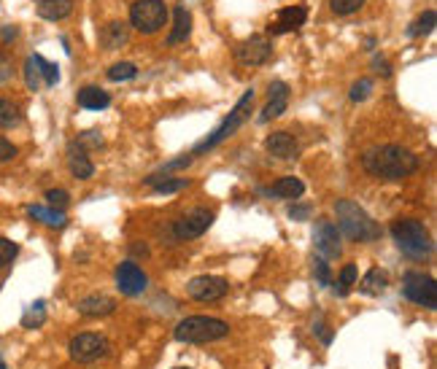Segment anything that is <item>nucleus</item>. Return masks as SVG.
Returning a JSON list of instances; mask_svg holds the SVG:
<instances>
[{"label": "nucleus", "mask_w": 437, "mask_h": 369, "mask_svg": "<svg viewBox=\"0 0 437 369\" xmlns=\"http://www.w3.org/2000/svg\"><path fill=\"white\" fill-rule=\"evenodd\" d=\"M435 19L437 17H435V11H432V8H429V11H424V14H421V17H418L411 27H408V36H411V38H424V36H429V33L435 30Z\"/></svg>", "instance_id": "obj_27"}, {"label": "nucleus", "mask_w": 437, "mask_h": 369, "mask_svg": "<svg viewBox=\"0 0 437 369\" xmlns=\"http://www.w3.org/2000/svg\"><path fill=\"white\" fill-rule=\"evenodd\" d=\"M46 203H49V207H54V210H63L70 205V194L65 191V189H49L46 191Z\"/></svg>", "instance_id": "obj_36"}, {"label": "nucleus", "mask_w": 437, "mask_h": 369, "mask_svg": "<svg viewBox=\"0 0 437 369\" xmlns=\"http://www.w3.org/2000/svg\"><path fill=\"white\" fill-rule=\"evenodd\" d=\"M68 353L79 364H92V361L108 356V340H105L103 334H95V331H82V334H76L70 340Z\"/></svg>", "instance_id": "obj_8"}, {"label": "nucleus", "mask_w": 437, "mask_h": 369, "mask_svg": "<svg viewBox=\"0 0 437 369\" xmlns=\"http://www.w3.org/2000/svg\"><path fill=\"white\" fill-rule=\"evenodd\" d=\"M210 224H213V210H208V207H194V210H189L187 216L176 219L173 226H170V232H173L176 240L184 243V240L200 237Z\"/></svg>", "instance_id": "obj_9"}, {"label": "nucleus", "mask_w": 437, "mask_h": 369, "mask_svg": "<svg viewBox=\"0 0 437 369\" xmlns=\"http://www.w3.org/2000/svg\"><path fill=\"white\" fill-rule=\"evenodd\" d=\"M370 92H373V81H370V79H359V81L351 86V100H354V103H362V100L370 97Z\"/></svg>", "instance_id": "obj_37"}, {"label": "nucleus", "mask_w": 437, "mask_h": 369, "mask_svg": "<svg viewBox=\"0 0 437 369\" xmlns=\"http://www.w3.org/2000/svg\"><path fill=\"white\" fill-rule=\"evenodd\" d=\"M146 286H148V278L135 262H122L116 267V288L125 297H138L146 291Z\"/></svg>", "instance_id": "obj_13"}, {"label": "nucleus", "mask_w": 437, "mask_h": 369, "mask_svg": "<svg viewBox=\"0 0 437 369\" xmlns=\"http://www.w3.org/2000/svg\"><path fill=\"white\" fill-rule=\"evenodd\" d=\"M235 57L240 65H265L273 57V46L265 36H251L243 43L235 46Z\"/></svg>", "instance_id": "obj_12"}, {"label": "nucleus", "mask_w": 437, "mask_h": 369, "mask_svg": "<svg viewBox=\"0 0 437 369\" xmlns=\"http://www.w3.org/2000/svg\"><path fill=\"white\" fill-rule=\"evenodd\" d=\"M135 76H138V68L132 62H116V65L108 68V79L111 81H130Z\"/></svg>", "instance_id": "obj_30"}, {"label": "nucleus", "mask_w": 437, "mask_h": 369, "mask_svg": "<svg viewBox=\"0 0 437 369\" xmlns=\"http://www.w3.org/2000/svg\"><path fill=\"white\" fill-rule=\"evenodd\" d=\"M229 291V283L224 278H216V275H200V278H192L187 283V294L197 302H219L224 299Z\"/></svg>", "instance_id": "obj_11"}, {"label": "nucleus", "mask_w": 437, "mask_h": 369, "mask_svg": "<svg viewBox=\"0 0 437 369\" xmlns=\"http://www.w3.org/2000/svg\"><path fill=\"white\" fill-rule=\"evenodd\" d=\"M189 186V178H170V175H165V178H160L157 184H154V191L157 194H173V191H181V189H187Z\"/></svg>", "instance_id": "obj_32"}, {"label": "nucleus", "mask_w": 437, "mask_h": 369, "mask_svg": "<svg viewBox=\"0 0 437 369\" xmlns=\"http://www.w3.org/2000/svg\"><path fill=\"white\" fill-rule=\"evenodd\" d=\"M373 70H375V73H381V76H392V68H389V62L378 60V57L373 60Z\"/></svg>", "instance_id": "obj_42"}, {"label": "nucleus", "mask_w": 437, "mask_h": 369, "mask_svg": "<svg viewBox=\"0 0 437 369\" xmlns=\"http://www.w3.org/2000/svg\"><path fill=\"white\" fill-rule=\"evenodd\" d=\"M33 60H36V65H38V70H41V79L46 86H54V84L60 81V68L54 65V62L43 60L41 54H33Z\"/></svg>", "instance_id": "obj_29"}, {"label": "nucleus", "mask_w": 437, "mask_h": 369, "mask_svg": "<svg viewBox=\"0 0 437 369\" xmlns=\"http://www.w3.org/2000/svg\"><path fill=\"white\" fill-rule=\"evenodd\" d=\"M0 36H3L6 41H11V38H17V27H6V30H3Z\"/></svg>", "instance_id": "obj_44"}, {"label": "nucleus", "mask_w": 437, "mask_h": 369, "mask_svg": "<svg viewBox=\"0 0 437 369\" xmlns=\"http://www.w3.org/2000/svg\"><path fill=\"white\" fill-rule=\"evenodd\" d=\"M24 84H27V89H33V92H38L41 89V70H38V65H36V60H33V54L27 57V62H24Z\"/></svg>", "instance_id": "obj_31"}, {"label": "nucleus", "mask_w": 437, "mask_h": 369, "mask_svg": "<svg viewBox=\"0 0 437 369\" xmlns=\"http://www.w3.org/2000/svg\"><path fill=\"white\" fill-rule=\"evenodd\" d=\"M68 167H70L73 178H79V181H89L95 175V164L86 154V146H82L79 141L68 143Z\"/></svg>", "instance_id": "obj_15"}, {"label": "nucleus", "mask_w": 437, "mask_h": 369, "mask_svg": "<svg viewBox=\"0 0 437 369\" xmlns=\"http://www.w3.org/2000/svg\"><path fill=\"white\" fill-rule=\"evenodd\" d=\"M167 22V6L162 0H135L130 8V24L146 36L162 30Z\"/></svg>", "instance_id": "obj_6"}, {"label": "nucleus", "mask_w": 437, "mask_h": 369, "mask_svg": "<svg viewBox=\"0 0 437 369\" xmlns=\"http://www.w3.org/2000/svg\"><path fill=\"white\" fill-rule=\"evenodd\" d=\"M251 105H254V89H246V92H243V97L238 100V105H235V108L229 111L227 119L219 124V127H216V129L210 132L208 138H203L200 143H197L194 148H192V151H189V154H192V159H194V157H203L206 151H210V148H216L219 143H224L227 138H232V135H235V132H238V129H240L243 124L249 122Z\"/></svg>", "instance_id": "obj_3"}, {"label": "nucleus", "mask_w": 437, "mask_h": 369, "mask_svg": "<svg viewBox=\"0 0 437 369\" xmlns=\"http://www.w3.org/2000/svg\"><path fill=\"white\" fill-rule=\"evenodd\" d=\"M330 6L337 17H351L365 6V0H330Z\"/></svg>", "instance_id": "obj_35"}, {"label": "nucleus", "mask_w": 437, "mask_h": 369, "mask_svg": "<svg viewBox=\"0 0 437 369\" xmlns=\"http://www.w3.org/2000/svg\"><path fill=\"white\" fill-rule=\"evenodd\" d=\"M43 321H46V302H43V299H36L33 305H27V310H24V315H22V327L38 329V327H43Z\"/></svg>", "instance_id": "obj_26"}, {"label": "nucleus", "mask_w": 437, "mask_h": 369, "mask_svg": "<svg viewBox=\"0 0 437 369\" xmlns=\"http://www.w3.org/2000/svg\"><path fill=\"white\" fill-rule=\"evenodd\" d=\"M337 283H340V286H335V291H337L340 297H346V294L351 291V286L356 283V267L354 265H346V267H343V272H340Z\"/></svg>", "instance_id": "obj_34"}, {"label": "nucleus", "mask_w": 437, "mask_h": 369, "mask_svg": "<svg viewBox=\"0 0 437 369\" xmlns=\"http://www.w3.org/2000/svg\"><path fill=\"white\" fill-rule=\"evenodd\" d=\"M335 219H337V232L354 243H373L381 237V224L370 219V213L354 200H337Z\"/></svg>", "instance_id": "obj_2"}, {"label": "nucleus", "mask_w": 437, "mask_h": 369, "mask_svg": "<svg viewBox=\"0 0 437 369\" xmlns=\"http://www.w3.org/2000/svg\"><path fill=\"white\" fill-rule=\"evenodd\" d=\"M313 269H316V281L321 283V286H330L332 283V272H330V262H324L321 256L316 259V265H313Z\"/></svg>", "instance_id": "obj_38"}, {"label": "nucleus", "mask_w": 437, "mask_h": 369, "mask_svg": "<svg viewBox=\"0 0 437 369\" xmlns=\"http://www.w3.org/2000/svg\"><path fill=\"white\" fill-rule=\"evenodd\" d=\"M27 216L36 219V221H41V224L52 226V229H63V226L68 224L63 210H54V207H49V205H30L27 207Z\"/></svg>", "instance_id": "obj_24"}, {"label": "nucleus", "mask_w": 437, "mask_h": 369, "mask_svg": "<svg viewBox=\"0 0 437 369\" xmlns=\"http://www.w3.org/2000/svg\"><path fill=\"white\" fill-rule=\"evenodd\" d=\"M127 38H130V33H127V24H122V22H111L100 30V43L105 49H119L127 43Z\"/></svg>", "instance_id": "obj_25"}, {"label": "nucleus", "mask_w": 437, "mask_h": 369, "mask_svg": "<svg viewBox=\"0 0 437 369\" xmlns=\"http://www.w3.org/2000/svg\"><path fill=\"white\" fill-rule=\"evenodd\" d=\"M17 256H20V246L8 237H0V269H6Z\"/></svg>", "instance_id": "obj_33"}, {"label": "nucleus", "mask_w": 437, "mask_h": 369, "mask_svg": "<svg viewBox=\"0 0 437 369\" xmlns=\"http://www.w3.org/2000/svg\"><path fill=\"white\" fill-rule=\"evenodd\" d=\"M189 33H192V14L184 6H176V11H173V30L167 36V46L184 43L189 38Z\"/></svg>", "instance_id": "obj_19"}, {"label": "nucleus", "mask_w": 437, "mask_h": 369, "mask_svg": "<svg viewBox=\"0 0 437 369\" xmlns=\"http://www.w3.org/2000/svg\"><path fill=\"white\" fill-rule=\"evenodd\" d=\"M265 148L275 159H294L300 154V146H297V141L291 138L289 132H273V135H268Z\"/></svg>", "instance_id": "obj_17"}, {"label": "nucleus", "mask_w": 437, "mask_h": 369, "mask_svg": "<svg viewBox=\"0 0 437 369\" xmlns=\"http://www.w3.org/2000/svg\"><path fill=\"white\" fill-rule=\"evenodd\" d=\"M313 331H319L324 343H332V331H327V329H324V324H316V327H313Z\"/></svg>", "instance_id": "obj_43"}, {"label": "nucleus", "mask_w": 437, "mask_h": 369, "mask_svg": "<svg viewBox=\"0 0 437 369\" xmlns=\"http://www.w3.org/2000/svg\"><path fill=\"white\" fill-rule=\"evenodd\" d=\"M268 92H270V100H268V105H265L262 113H259V122L262 124L278 119V116L286 111V105H289V86L284 81H273Z\"/></svg>", "instance_id": "obj_16"}, {"label": "nucleus", "mask_w": 437, "mask_h": 369, "mask_svg": "<svg viewBox=\"0 0 437 369\" xmlns=\"http://www.w3.org/2000/svg\"><path fill=\"white\" fill-rule=\"evenodd\" d=\"M173 369H192V367H173Z\"/></svg>", "instance_id": "obj_45"}, {"label": "nucleus", "mask_w": 437, "mask_h": 369, "mask_svg": "<svg viewBox=\"0 0 437 369\" xmlns=\"http://www.w3.org/2000/svg\"><path fill=\"white\" fill-rule=\"evenodd\" d=\"M302 191H305V184L300 178H281L270 189H262V194L275 197V200H297V197H302Z\"/></svg>", "instance_id": "obj_20"}, {"label": "nucleus", "mask_w": 437, "mask_h": 369, "mask_svg": "<svg viewBox=\"0 0 437 369\" xmlns=\"http://www.w3.org/2000/svg\"><path fill=\"white\" fill-rule=\"evenodd\" d=\"M17 154H20V151H17V146L11 143V141H6V138L0 135V162H11Z\"/></svg>", "instance_id": "obj_39"}, {"label": "nucleus", "mask_w": 437, "mask_h": 369, "mask_svg": "<svg viewBox=\"0 0 437 369\" xmlns=\"http://www.w3.org/2000/svg\"><path fill=\"white\" fill-rule=\"evenodd\" d=\"M402 294H405V299L416 302L421 308H427V310L437 308V283L432 275L408 272V275L402 278Z\"/></svg>", "instance_id": "obj_7"}, {"label": "nucleus", "mask_w": 437, "mask_h": 369, "mask_svg": "<svg viewBox=\"0 0 437 369\" xmlns=\"http://www.w3.org/2000/svg\"><path fill=\"white\" fill-rule=\"evenodd\" d=\"M8 79H11V60L0 54V81H8Z\"/></svg>", "instance_id": "obj_41"}, {"label": "nucleus", "mask_w": 437, "mask_h": 369, "mask_svg": "<svg viewBox=\"0 0 437 369\" xmlns=\"http://www.w3.org/2000/svg\"><path fill=\"white\" fill-rule=\"evenodd\" d=\"M289 219H294V221H305V219H311V205H291Z\"/></svg>", "instance_id": "obj_40"}, {"label": "nucleus", "mask_w": 437, "mask_h": 369, "mask_svg": "<svg viewBox=\"0 0 437 369\" xmlns=\"http://www.w3.org/2000/svg\"><path fill=\"white\" fill-rule=\"evenodd\" d=\"M386 288H389V275H386L383 269H378V267L367 269L365 278L359 281V291H362L365 297H381Z\"/></svg>", "instance_id": "obj_23"}, {"label": "nucleus", "mask_w": 437, "mask_h": 369, "mask_svg": "<svg viewBox=\"0 0 437 369\" xmlns=\"http://www.w3.org/2000/svg\"><path fill=\"white\" fill-rule=\"evenodd\" d=\"M17 124H22V111L11 103V100L0 97V127H3V129H11V127H17Z\"/></svg>", "instance_id": "obj_28"}, {"label": "nucleus", "mask_w": 437, "mask_h": 369, "mask_svg": "<svg viewBox=\"0 0 437 369\" xmlns=\"http://www.w3.org/2000/svg\"><path fill=\"white\" fill-rule=\"evenodd\" d=\"M392 237L397 248L411 259H427L432 253V235L418 219H397L392 224Z\"/></svg>", "instance_id": "obj_5"}, {"label": "nucleus", "mask_w": 437, "mask_h": 369, "mask_svg": "<svg viewBox=\"0 0 437 369\" xmlns=\"http://www.w3.org/2000/svg\"><path fill=\"white\" fill-rule=\"evenodd\" d=\"M36 11H38L41 19L60 22V19H65V17H70L73 0H38V3H36Z\"/></svg>", "instance_id": "obj_22"}, {"label": "nucleus", "mask_w": 437, "mask_h": 369, "mask_svg": "<svg viewBox=\"0 0 437 369\" xmlns=\"http://www.w3.org/2000/svg\"><path fill=\"white\" fill-rule=\"evenodd\" d=\"M308 19V8L305 6H286L275 14V19L268 24V33L270 36H284V33H294L300 30Z\"/></svg>", "instance_id": "obj_14"}, {"label": "nucleus", "mask_w": 437, "mask_h": 369, "mask_svg": "<svg viewBox=\"0 0 437 369\" xmlns=\"http://www.w3.org/2000/svg\"><path fill=\"white\" fill-rule=\"evenodd\" d=\"M418 157L413 151L402 148V146H378L362 154V167L373 175V178H383V181H402L408 175H413L418 170Z\"/></svg>", "instance_id": "obj_1"}, {"label": "nucleus", "mask_w": 437, "mask_h": 369, "mask_svg": "<svg viewBox=\"0 0 437 369\" xmlns=\"http://www.w3.org/2000/svg\"><path fill=\"white\" fill-rule=\"evenodd\" d=\"M229 334V324L222 318H210V315H189L184 321H178L173 329V337L178 343H192V345H203V343H216L224 340Z\"/></svg>", "instance_id": "obj_4"}, {"label": "nucleus", "mask_w": 437, "mask_h": 369, "mask_svg": "<svg viewBox=\"0 0 437 369\" xmlns=\"http://www.w3.org/2000/svg\"><path fill=\"white\" fill-rule=\"evenodd\" d=\"M313 246H316V253L330 262V259H340L343 253V246H340V232L332 221L327 219H319L316 226H313Z\"/></svg>", "instance_id": "obj_10"}, {"label": "nucleus", "mask_w": 437, "mask_h": 369, "mask_svg": "<svg viewBox=\"0 0 437 369\" xmlns=\"http://www.w3.org/2000/svg\"><path fill=\"white\" fill-rule=\"evenodd\" d=\"M76 310L82 315H86V318H103V315H111L116 310V302L111 297H105V294H89L76 305Z\"/></svg>", "instance_id": "obj_18"}, {"label": "nucleus", "mask_w": 437, "mask_h": 369, "mask_svg": "<svg viewBox=\"0 0 437 369\" xmlns=\"http://www.w3.org/2000/svg\"><path fill=\"white\" fill-rule=\"evenodd\" d=\"M76 103L86 108V111H103V108L111 105V95L100 86H84L76 95Z\"/></svg>", "instance_id": "obj_21"}]
</instances>
